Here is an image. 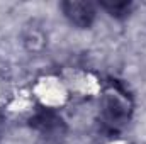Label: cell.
Masks as SVG:
<instances>
[{"label": "cell", "instance_id": "obj_1", "mask_svg": "<svg viewBox=\"0 0 146 144\" xmlns=\"http://www.w3.org/2000/svg\"><path fill=\"white\" fill-rule=\"evenodd\" d=\"M134 102L122 81L110 78L104 83L99 100V129L107 137L119 136L131 122Z\"/></svg>", "mask_w": 146, "mask_h": 144}, {"label": "cell", "instance_id": "obj_4", "mask_svg": "<svg viewBox=\"0 0 146 144\" xmlns=\"http://www.w3.org/2000/svg\"><path fill=\"white\" fill-rule=\"evenodd\" d=\"M97 7H100L102 10H106L110 17H114V19H126L133 12L134 3L127 2V0H100L97 3Z\"/></svg>", "mask_w": 146, "mask_h": 144}, {"label": "cell", "instance_id": "obj_3", "mask_svg": "<svg viewBox=\"0 0 146 144\" xmlns=\"http://www.w3.org/2000/svg\"><path fill=\"white\" fill-rule=\"evenodd\" d=\"M60 9L65 19L78 29H90L97 19V3L92 2L66 0L60 3Z\"/></svg>", "mask_w": 146, "mask_h": 144}, {"label": "cell", "instance_id": "obj_2", "mask_svg": "<svg viewBox=\"0 0 146 144\" xmlns=\"http://www.w3.org/2000/svg\"><path fill=\"white\" fill-rule=\"evenodd\" d=\"M29 124L34 131H37L48 141H60L66 132V126H65L63 119L51 108L37 110L29 119Z\"/></svg>", "mask_w": 146, "mask_h": 144}, {"label": "cell", "instance_id": "obj_5", "mask_svg": "<svg viewBox=\"0 0 146 144\" xmlns=\"http://www.w3.org/2000/svg\"><path fill=\"white\" fill-rule=\"evenodd\" d=\"M2 131H3V117L0 114V137H2Z\"/></svg>", "mask_w": 146, "mask_h": 144}]
</instances>
